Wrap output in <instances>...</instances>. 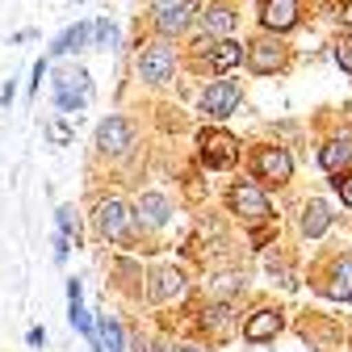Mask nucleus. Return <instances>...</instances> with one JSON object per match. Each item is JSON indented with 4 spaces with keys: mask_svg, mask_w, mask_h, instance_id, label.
<instances>
[{
    "mask_svg": "<svg viewBox=\"0 0 352 352\" xmlns=\"http://www.w3.org/2000/svg\"><path fill=\"white\" fill-rule=\"evenodd\" d=\"M181 352H206V348H181Z\"/></svg>",
    "mask_w": 352,
    "mask_h": 352,
    "instance_id": "30",
    "label": "nucleus"
},
{
    "mask_svg": "<svg viewBox=\"0 0 352 352\" xmlns=\"http://www.w3.org/2000/svg\"><path fill=\"white\" fill-rule=\"evenodd\" d=\"M206 30H210V34H231V30H235V13H231L227 5L210 9V13H206Z\"/></svg>",
    "mask_w": 352,
    "mask_h": 352,
    "instance_id": "19",
    "label": "nucleus"
},
{
    "mask_svg": "<svg viewBox=\"0 0 352 352\" xmlns=\"http://www.w3.org/2000/svg\"><path fill=\"white\" fill-rule=\"evenodd\" d=\"M239 59H243V47H239V42H231V38L218 42V47L210 51V67H214V72H231Z\"/></svg>",
    "mask_w": 352,
    "mask_h": 352,
    "instance_id": "17",
    "label": "nucleus"
},
{
    "mask_svg": "<svg viewBox=\"0 0 352 352\" xmlns=\"http://www.w3.org/2000/svg\"><path fill=\"white\" fill-rule=\"evenodd\" d=\"M193 13H197V0H172V5L155 9V25L160 34H181L193 21Z\"/></svg>",
    "mask_w": 352,
    "mask_h": 352,
    "instance_id": "11",
    "label": "nucleus"
},
{
    "mask_svg": "<svg viewBox=\"0 0 352 352\" xmlns=\"http://www.w3.org/2000/svg\"><path fill=\"white\" fill-rule=\"evenodd\" d=\"M210 323L223 331V327H227V306H214V311H210Z\"/></svg>",
    "mask_w": 352,
    "mask_h": 352,
    "instance_id": "26",
    "label": "nucleus"
},
{
    "mask_svg": "<svg viewBox=\"0 0 352 352\" xmlns=\"http://www.w3.org/2000/svg\"><path fill=\"white\" fill-rule=\"evenodd\" d=\"M331 185H336L340 201H348V206H352V176H340V172H336V181H331Z\"/></svg>",
    "mask_w": 352,
    "mask_h": 352,
    "instance_id": "24",
    "label": "nucleus"
},
{
    "mask_svg": "<svg viewBox=\"0 0 352 352\" xmlns=\"http://www.w3.org/2000/svg\"><path fill=\"white\" fill-rule=\"evenodd\" d=\"M151 5H155V9H164V5H172V0H151Z\"/></svg>",
    "mask_w": 352,
    "mask_h": 352,
    "instance_id": "29",
    "label": "nucleus"
},
{
    "mask_svg": "<svg viewBox=\"0 0 352 352\" xmlns=\"http://www.w3.org/2000/svg\"><path fill=\"white\" fill-rule=\"evenodd\" d=\"M248 63H252V72L269 76V72H277L285 63V47H281L277 38H260V42H252V47H248Z\"/></svg>",
    "mask_w": 352,
    "mask_h": 352,
    "instance_id": "9",
    "label": "nucleus"
},
{
    "mask_svg": "<svg viewBox=\"0 0 352 352\" xmlns=\"http://www.w3.org/2000/svg\"><path fill=\"white\" fill-rule=\"evenodd\" d=\"M327 294L336 302H352V256H340L336 269H331V281H327Z\"/></svg>",
    "mask_w": 352,
    "mask_h": 352,
    "instance_id": "15",
    "label": "nucleus"
},
{
    "mask_svg": "<svg viewBox=\"0 0 352 352\" xmlns=\"http://www.w3.org/2000/svg\"><path fill=\"white\" fill-rule=\"evenodd\" d=\"M336 63L352 76V38H340V42H336Z\"/></svg>",
    "mask_w": 352,
    "mask_h": 352,
    "instance_id": "23",
    "label": "nucleus"
},
{
    "mask_svg": "<svg viewBox=\"0 0 352 352\" xmlns=\"http://www.w3.org/2000/svg\"><path fill=\"white\" fill-rule=\"evenodd\" d=\"M231 210L243 218V223H269V218H273L269 197H264L256 185H235L231 189Z\"/></svg>",
    "mask_w": 352,
    "mask_h": 352,
    "instance_id": "1",
    "label": "nucleus"
},
{
    "mask_svg": "<svg viewBox=\"0 0 352 352\" xmlns=\"http://www.w3.org/2000/svg\"><path fill=\"white\" fill-rule=\"evenodd\" d=\"M319 164H323L327 172L348 168V164H352V139H348V135H344V139H331V143L319 151Z\"/></svg>",
    "mask_w": 352,
    "mask_h": 352,
    "instance_id": "16",
    "label": "nucleus"
},
{
    "mask_svg": "<svg viewBox=\"0 0 352 352\" xmlns=\"http://www.w3.org/2000/svg\"><path fill=\"white\" fill-rule=\"evenodd\" d=\"M277 331H281V315H277V311H256V315L248 319V327H243V340L264 344V340H273Z\"/></svg>",
    "mask_w": 352,
    "mask_h": 352,
    "instance_id": "13",
    "label": "nucleus"
},
{
    "mask_svg": "<svg viewBox=\"0 0 352 352\" xmlns=\"http://www.w3.org/2000/svg\"><path fill=\"white\" fill-rule=\"evenodd\" d=\"M331 227V210H327V201H306V210H302V235L306 239H319L323 231Z\"/></svg>",
    "mask_w": 352,
    "mask_h": 352,
    "instance_id": "14",
    "label": "nucleus"
},
{
    "mask_svg": "<svg viewBox=\"0 0 352 352\" xmlns=\"http://www.w3.org/2000/svg\"><path fill=\"white\" fill-rule=\"evenodd\" d=\"M97 42L109 51V47H118V25L113 21H97Z\"/></svg>",
    "mask_w": 352,
    "mask_h": 352,
    "instance_id": "22",
    "label": "nucleus"
},
{
    "mask_svg": "<svg viewBox=\"0 0 352 352\" xmlns=\"http://www.w3.org/2000/svg\"><path fill=\"white\" fill-rule=\"evenodd\" d=\"M59 231H63V235H72V239H76V214H72V210H67V206H63V210H59Z\"/></svg>",
    "mask_w": 352,
    "mask_h": 352,
    "instance_id": "25",
    "label": "nucleus"
},
{
    "mask_svg": "<svg viewBox=\"0 0 352 352\" xmlns=\"http://www.w3.org/2000/svg\"><path fill=\"white\" fill-rule=\"evenodd\" d=\"M172 72H176L172 47H147V51L139 55V76H143L147 84H164V80H172Z\"/></svg>",
    "mask_w": 352,
    "mask_h": 352,
    "instance_id": "5",
    "label": "nucleus"
},
{
    "mask_svg": "<svg viewBox=\"0 0 352 352\" xmlns=\"http://www.w3.org/2000/svg\"><path fill=\"white\" fill-rule=\"evenodd\" d=\"M168 214H172V210H168V201H164L160 193H143L139 206H135V218H139L143 227H151V231H160V227L168 223Z\"/></svg>",
    "mask_w": 352,
    "mask_h": 352,
    "instance_id": "12",
    "label": "nucleus"
},
{
    "mask_svg": "<svg viewBox=\"0 0 352 352\" xmlns=\"http://www.w3.org/2000/svg\"><path fill=\"white\" fill-rule=\"evenodd\" d=\"M130 143H135V130H130V122H126V118H105V122L97 126V147H101V151L122 155Z\"/></svg>",
    "mask_w": 352,
    "mask_h": 352,
    "instance_id": "7",
    "label": "nucleus"
},
{
    "mask_svg": "<svg viewBox=\"0 0 352 352\" xmlns=\"http://www.w3.org/2000/svg\"><path fill=\"white\" fill-rule=\"evenodd\" d=\"M256 172H260V181H273V185H285L289 176H294V160L285 147H264L256 155Z\"/></svg>",
    "mask_w": 352,
    "mask_h": 352,
    "instance_id": "6",
    "label": "nucleus"
},
{
    "mask_svg": "<svg viewBox=\"0 0 352 352\" xmlns=\"http://www.w3.org/2000/svg\"><path fill=\"white\" fill-rule=\"evenodd\" d=\"M130 206L126 201H118V197H109V201H101L97 206V227H101V235L105 239H113V243H122L126 239V231H130Z\"/></svg>",
    "mask_w": 352,
    "mask_h": 352,
    "instance_id": "2",
    "label": "nucleus"
},
{
    "mask_svg": "<svg viewBox=\"0 0 352 352\" xmlns=\"http://www.w3.org/2000/svg\"><path fill=\"white\" fill-rule=\"evenodd\" d=\"M344 21L352 25V0H348V5H344Z\"/></svg>",
    "mask_w": 352,
    "mask_h": 352,
    "instance_id": "28",
    "label": "nucleus"
},
{
    "mask_svg": "<svg viewBox=\"0 0 352 352\" xmlns=\"http://www.w3.org/2000/svg\"><path fill=\"white\" fill-rule=\"evenodd\" d=\"M298 0H264V13H260V21H264V30H273V34H285V30H294L298 25Z\"/></svg>",
    "mask_w": 352,
    "mask_h": 352,
    "instance_id": "10",
    "label": "nucleus"
},
{
    "mask_svg": "<svg viewBox=\"0 0 352 352\" xmlns=\"http://www.w3.org/2000/svg\"><path fill=\"white\" fill-rule=\"evenodd\" d=\"M88 72H80V67H67L59 80H55V101H59V109H80L84 101H88Z\"/></svg>",
    "mask_w": 352,
    "mask_h": 352,
    "instance_id": "3",
    "label": "nucleus"
},
{
    "mask_svg": "<svg viewBox=\"0 0 352 352\" xmlns=\"http://www.w3.org/2000/svg\"><path fill=\"white\" fill-rule=\"evenodd\" d=\"M235 105H239V84L235 80H218L201 97V113H214V118H227Z\"/></svg>",
    "mask_w": 352,
    "mask_h": 352,
    "instance_id": "8",
    "label": "nucleus"
},
{
    "mask_svg": "<svg viewBox=\"0 0 352 352\" xmlns=\"http://www.w3.org/2000/svg\"><path fill=\"white\" fill-rule=\"evenodd\" d=\"M51 139H55V143H67V139H72V130H67L63 122H55V126H51Z\"/></svg>",
    "mask_w": 352,
    "mask_h": 352,
    "instance_id": "27",
    "label": "nucleus"
},
{
    "mask_svg": "<svg viewBox=\"0 0 352 352\" xmlns=\"http://www.w3.org/2000/svg\"><path fill=\"white\" fill-rule=\"evenodd\" d=\"M84 38H88V25H72L55 47H51V55H67V51H80L84 47Z\"/></svg>",
    "mask_w": 352,
    "mask_h": 352,
    "instance_id": "20",
    "label": "nucleus"
},
{
    "mask_svg": "<svg viewBox=\"0 0 352 352\" xmlns=\"http://www.w3.org/2000/svg\"><path fill=\"white\" fill-rule=\"evenodd\" d=\"M97 331H101L105 352H126V348H122V331H118V323H113V319H101V327H97Z\"/></svg>",
    "mask_w": 352,
    "mask_h": 352,
    "instance_id": "21",
    "label": "nucleus"
},
{
    "mask_svg": "<svg viewBox=\"0 0 352 352\" xmlns=\"http://www.w3.org/2000/svg\"><path fill=\"white\" fill-rule=\"evenodd\" d=\"M155 281H160V285H155L151 294H155L160 302H164V298H176V294L185 289V281H181V273H176V269H160V273H155Z\"/></svg>",
    "mask_w": 352,
    "mask_h": 352,
    "instance_id": "18",
    "label": "nucleus"
},
{
    "mask_svg": "<svg viewBox=\"0 0 352 352\" xmlns=\"http://www.w3.org/2000/svg\"><path fill=\"white\" fill-rule=\"evenodd\" d=\"M239 155V143L227 135V130H210V135H201V160L206 168H231Z\"/></svg>",
    "mask_w": 352,
    "mask_h": 352,
    "instance_id": "4",
    "label": "nucleus"
}]
</instances>
